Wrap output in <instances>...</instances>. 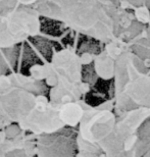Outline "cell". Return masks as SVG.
Wrapping results in <instances>:
<instances>
[{
    "mask_svg": "<svg viewBox=\"0 0 150 157\" xmlns=\"http://www.w3.org/2000/svg\"><path fill=\"white\" fill-rule=\"evenodd\" d=\"M150 117V107L138 108L117 117L112 103H87L76 128L75 157H141L139 128Z\"/></svg>",
    "mask_w": 150,
    "mask_h": 157,
    "instance_id": "1",
    "label": "cell"
},
{
    "mask_svg": "<svg viewBox=\"0 0 150 157\" xmlns=\"http://www.w3.org/2000/svg\"><path fill=\"white\" fill-rule=\"evenodd\" d=\"M31 7L42 20L59 23L103 45L126 41L117 23L120 10L113 0H37Z\"/></svg>",
    "mask_w": 150,
    "mask_h": 157,
    "instance_id": "2",
    "label": "cell"
},
{
    "mask_svg": "<svg viewBox=\"0 0 150 157\" xmlns=\"http://www.w3.org/2000/svg\"><path fill=\"white\" fill-rule=\"evenodd\" d=\"M49 102L47 88L29 74H0V133L17 125L32 135Z\"/></svg>",
    "mask_w": 150,
    "mask_h": 157,
    "instance_id": "3",
    "label": "cell"
},
{
    "mask_svg": "<svg viewBox=\"0 0 150 157\" xmlns=\"http://www.w3.org/2000/svg\"><path fill=\"white\" fill-rule=\"evenodd\" d=\"M85 65L82 53L67 46L53 52L47 61L33 64L29 75L47 88L50 102L63 105L83 101L90 92L91 86L83 76Z\"/></svg>",
    "mask_w": 150,
    "mask_h": 157,
    "instance_id": "4",
    "label": "cell"
},
{
    "mask_svg": "<svg viewBox=\"0 0 150 157\" xmlns=\"http://www.w3.org/2000/svg\"><path fill=\"white\" fill-rule=\"evenodd\" d=\"M110 64L113 81L110 100L115 115L150 107V68L128 48L127 42L110 58Z\"/></svg>",
    "mask_w": 150,
    "mask_h": 157,
    "instance_id": "5",
    "label": "cell"
},
{
    "mask_svg": "<svg viewBox=\"0 0 150 157\" xmlns=\"http://www.w3.org/2000/svg\"><path fill=\"white\" fill-rule=\"evenodd\" d=\"M42 33V18L32 7L0 12V51L21 45Z\"/></svg>",
    "mask_w": 150,
    "mask_h": 157,
    "instance_id": "6",
    "label": "cell"
},
{
    "mask_svg": "<svg viewBox=\"0 0 150 157\" xmlns=\"http://www.w3.org/2000/svg\"><path fill=\"white\" fill-rule=\"evenodd\" d=\"M36 137L17 125L0 133V157H35Z\"/></svg>",
    "mask_w": 150,
    "mask_h": 157,
    "instance_id": "7",
    "label": "cell"
},
{
    "mask_svg": "<svg viewBox=\"0 0 150 157\" xmlns=\"http://www.w3.org/2000/svg\"><path fill=\"white\" fill-rule=\"evenodd\" d=\"M65 128L55 134L36 137V157H75V134Z\"/></svg>",
    "mask_w": 150,
    "mask_h": 157,
    "instance_id": "8",
    "label": "cell"
},
{
    "mask_svg": "<svg viewBox=\"0 0 150 157\" xmlns=\"http://www.w3.org/2000/svg\"><path fill=\"white\" fill-rule=\"evenodd\" d=\"M125 10L131 12L136 21L144 26L150 20V0H115Z\"/></svg>",
    "mask_w": 150,
    "mask_h": 157,
    "instance_id": "9",
    "label": "cell"
},
{
    "mask_svg": "<svg viewBox=\"0 0 150 157\" xmlns=\"http://www.w3.org/2000/svg\"><path fill=\"white\" fill-rule=\"evenodd\" d=\"M37 0H17L18 7H31Z\"/></svg>",
    "mask_w": 150,
    "mask_h": 157,
    "instance_id": "10",
    "label": "cell"
},
{
    "mask_svg": "<svg viewBox=\"0 0 150 157\" xmlns=\"http://www.w3.org/2000/svg\"><path fill=\"white\" fill-rule=\"evenodd\" d=\"M141 157H150V149L148 150L147 152H145L144 154H143V155H142Z\"/></svg>",
    "mask_w": 150,
    "mask_h": 157,
    "instance_id": "11",
    "label": "cell"
}]
</instances>
